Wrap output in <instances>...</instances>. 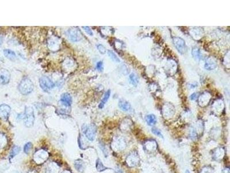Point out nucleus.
<instances>
[{"instance_id":"23","label":"nucleus","mask_w":230,"mask_h":173,"mask_svg":"<svg viewBox=\"0 0 230 173\" xmlns=\"http://www.w3.org/2000/svg\"><path fill=\"white\" fill-rule=\"evenodd\" d=\"M108 55L109 57L111 58V59L114 61L116 63H119L120 62V59L118 58V57L115 54V53L113 52L111 50H108Z\"/></svg>"},{"instance_id":"15","label":"nucleus","mask_w":230,"mask_h":173,"mask_svg":"<svg viewBox=\"0 0 230 173\" xmlns=\"http://www.w3.org/2000/svg\"><path fill=\"white\" fill-rule=\"evenodd\" d=\"M145 119L147 124L151 127H153L154 125H155L157 122V117L154 114H148L146 115L145 117Z\"/></svg>"},{"instance_id":"32","label":"nucleus","mask_w":230,"mask_h":173,"mask_svg":"<svg viewBox=\"0 0 230 173\" xmlns=\"http://www.w3.org/2000/svg\"><path fill=\"white\" fill-rule=\"evenodd\" d=\"M190 86V88H195V87L197 86V84H191V86Z\"/></svg>"},{"instance_id":"21","label":"nucleus","mask_w":230,"mask_h":173,"mask_svg":"<svg viewBox=\"0 0 230 173\" xmlns=\"http://www.w3.org/2000/svg\"><path fill=\"white\" fill-rule=\"evenodd\" d=\"M96 167L97 170L98 172H104V171L108 169V168H107L106 167H105L103 164L102 162H101V160L100 159H97V160H96Z\"/></svg>"},{"instance_id":"17","label":"nucleus","mask_w":230,"mask_h":173,"mask_svg":"<svg viewBox=\"0 0 230 173\" xmlns=\"http://www.w3.org/2000/svg\"><path fill=\"white\" fill-rule=\"evenodd\" d=\"M110 96H111V90L109 89L105 93L103 98L102 99V100L101 101V102L100 103L99 105V109H102L104 107L105 103L108 102V99H109Z\"/></svg>"},{"instance_id":"10","label":"nucleus","mask_w":230,"mask_h":173,"mask_svg":"<svg viewBox=\"0 0 230 173\" xmlns=\"http://www.w3.org/2000/svg\"><path fill=\"white\" fill-rule=\"evenodd\" d=\"M60 102L62 104L66 107H70L72 104V96L69 93H64L61 95Z\"/></svg>"},{"instance_id":"35","label":"nucleus","mask_w":230,"mask_h":173,"mask_svg":"<svg viewBox=\"0 0 230 173\" xmlns=\"http://www.w3.org/2000/svg\"><path fill=\"white\" fill-rule=\"evenodd\" d=\"M185 173H190V172H189V170H187V171H186V172H185Z\"/></svg>"},{"instance_id":"34","label":"nucleus","mask_w":230,"mask_h":173,"mask_svg":"<svg viewBox=\"0 0 230 173\" xmlns=\"http://www.w3.org/2000/svg\"><path fill=\"white\" fill-rule=\"evenodd\" d=\"M62 173H71L70 172H68V171H65V172H62Z\"/></svg>"},{"instance_id":"25","label":"nucleus","mask_w":230,"mask_h":173,"mask_svg":"<svg viewBox=\"0 0 230 173\" xmlns=\"http://www.w3.org/2000/svg\"><path fill=\"white\" fill-rule=\"evenodd\" d=\"M151 132L154 134H155V135H157V136L158 137H162V138H163V134H162V133H161V132H160V130L158 129V128H155V127H153L152 128H151Z\"/></svg>"},{"instance_id":"31","label":"nucleus","mask_w":230,"mask_h":173,"mask_svg":"<svg viewBox=\"0 0 230 173\" xmlns=\"http://www.w3.org/2000/svg\"><path fill=\"white\" fill-rule=\"evenodd\" d=\"M222 173H230V170L229 168H226L223 170Z\"/></svg>"},{"instance_id":"1","label":"nucleus","mask_w":230,"mask_h":173,"mask_svg":"<svg viewBox=\"0 0 230 173\" xmlns=\"http://www.w3.org/2000/svg\"><path fill=\"white\" fill-rule=\"evenodd\" d=\"M34 85L32 81L27 77H24L21 80L18 87L19 92L23 95H27L31 94Z\"/></svg>"},{"instance_id":"18","label":"nucleus","mask_w":230,"mask_h":173,"mask_svg":"<svg viewBox=\"0 0 230 173\" xmlns=\"http://www.w3.org/2000/svg\"><path fill=\"white\" fill-rule=\"evenodd\" d=\"M192 54L194 58L197 61H200L202 58V54L201 53L200 50L197 47L193 48L192 50Z\"/></svg>"},{"instance_id":"26","label":"nucleus","mask_w":230,"mask_h":173,"mask_svg":"<svg viewBox=\"0 0 230 173\" xmlns=\"http://www.w3.org/2000/svg\"><path fill=\"white\" fill-rule=\"evenodd\" d=\"M97 49H98V50L99 51V52L101 54H104L106 53V49H105V47L103 45L99 44L97 45Z\"/></svg>"},{"instance_id":"11","label":"nucleus","mask_w":230,"mask_h":173,"mask_svg":"<svg viewBox=\"0 0 230 173\" xmlns=\"http://www.w3.org/2000/svg\"><path fill=\"white\" fill-rule=\"evenodd\" d=\"M217 66V62L214 58L210 57L207 58L205 64L204 68L207 71H212L215 69Z\"/></svg>"},{"instance_id":"6","label":"nucleus","mask_w":230,"mask_h":173,"mask_svg":"<svg viewBox=\"0 0 230 173\" xmlns=\"http://www.w3.org/2000/svg\"><path fill=\"white\" fill-rule=\"evenodd\" d=\"M68 36L72 42H77L81 40L82 34L78 29H70L68 31Z\"/></svg>"},{"instance_id":"29","label":"nucleus","mask_w":230,"mask_h":173,"mask_svg":"<svg viewBox=\"0 0 230 173\" xmlns=\"http://www.w3.org/2000/svg\"><path fill=\"white\" fill-rule=\"evenodd\" d=\"M100 148L101 149H102V152H103L104 154L105 155V157H107V156H108V151H107V150H106V149L105 148V146H104V145H101V144Z\"/></svg>"},{"instance_id":"28","label":"nucleus","mask_w":230,"mask_h":173,"mask_svg":"<svg viewBox=\"0 0 230 173\" xmlns=\"http://www.w3.org/2000/svg\"><path fill=\"white\" fill-rule=\"evenodd\" d=\"M82 29H84L85 30V31L86 32V33H87V34H89V35H91V36H92V35H93V32H92V29H90V28L89 27H88V26H85V27H82Z\"/></svg>"},{"instance_id":"16","label":"nucleus","mask_w":230,"mask_h":173,"mask_svg":"<svg viewBox=\"0 0 230 173\" xmlns=\"http://www.w3.org/2000/svg\"><path fill=\"white\" fill-rule=\"evenodd\" d=\"M144 147L148 151H155L157 147V144L154 140H150L146 143V144H144Z\"/></svg>"},{"instance_id":"24","label":"nucleus","mask_w":230,"mask_h":173,"mask_svg":"<svg viewBox=\"0 0 230 173\" xmlns=\"http://www.w3.org/2000/svg\"><path fill=\"white\" fill-rule=\"evenodd\" d=\"M32 148V144L31 142H28L27 144L24 145V152L26 154H28L29 153V151H31V149Z\"/></svg>"},{"instance_id":"14","label":"nucleus","mask_w":230,"mask_h":173,"mask_svg":"<svg viewBox=\"0 0 230 173\" xmlns=\"http://www.w3.org/2000/svg\"><path fill=\"white\" fill-rule=\"evenodd\" d=\"M119 108L124 112H129L131 109V106L128 102L124 99H120L119 102Z\"/></svg>"},{"instance_id":"22","label":"nucleus","mask_w":230,"mask_h":173,"mask_svg":"<svg viewBox=\"0 0 230 173\" xmlns=\"http://www.w3.org/2000/svg\"><path fill=\"white\" fill-rule=\"evenodd\" d=\"M20 151V148L18 146L15 145L14 146L12 149V151L10 153V155H9V158L12 159L14 158L15 156H16L17 155H18L19 154Z\"/></svg>"},{"instance_id":"13","label":"nucleus","mask_w":230,"mask_h":173,"mask_svg":"<svg viewBox=\"0 0 230 173\" xmlns=\"http://www.w3.org/2000/svg\"><path fill=\"white\" fill-rule=\"evenodd\" d=\"M75 169L80 173H83L85 169V165L84 161L81 159H77L74 162Z\"/></svg>"},{"instance_id":"19","label":"nucleus","mask_w":230,"mask_h":173,"mask_svg":"<svg viewBox=\"0 0 230 173\" xmlns=\"http://www.w3.org/2000/svg\"><path fill=\"white\" fill-rule=\"evenodd\" d=\"M4 56L11 60H14L16 58V54L13 51L9 49H5L4 50Z\"/></svg>"},{"instance_id":"12","label":"nucleus","mask_w":230,"mask_h":173,"mask_svg":"<svg viewBox=\"0 0 230 173\" xmlns=\"http://www.w3.org/2000/svg\"><path fill=\"white\" fill-rule=\"evenodd\" d=\"M11 107L5 104H3L0 105V115L1 117L4 118H8L10 112H11Z\"/></svg>"},{"instance_id":"30","label":"nucleus","mask_w":230,"mask_h":173,"mask_svg":"<svg viewBox=\"0 0 230 173\" xmlns=\"http://www.w3.org/2000/svg\"><path fill=\"white\" fill-rule=\"evenodd\" d=\"M197 93H193L192 94L190 97V99L191 101H195L197 98Z\"/></svg>"},{"instance_id":"7","label":"nucleus","mask_w":230,"mask_h":173,"mask_svg":"<svg viewBox=\"0 0 230 173\" xmlns=\"http://www.w3.org/2000/svg\"><path fill=\"white\" fill-rule=\"evenodd\" d=\"M139 158L138 154L136 152H133L127 157L126 162L129 167H135L139 163Z\"/></svg>"},{"instance_id":"33","label":"nucleus","mask_w":230,"mask_h":173,"mask_svg":"<svg viewBox=\"0 0 230 173\" xmlns=\"http://www.w3.org/2000/svg\"><path fill=\"white\" fill-rule=\"evenodd\" d=\"M3 43V38L0 36V46H1V44Z\"/></svg>"},{"instance_id":"9","label":"nucleus","mask_w":230,"mask_h":173,"mask_svg":"<svg viewBox=\"0 0 230 173\" xmlns=\"http://www.w3.org/2000/svg\"><path fill=\"white\" fill-rule=\"evenodd\" d=\"M48 157V153L44 150H39L34 155V160L38 164H41L44 162Z\"/></svg>"},{"instance_id":"2","label":"nucleus","mask_w":230,"mask_h":173,"mask_svg":"<svg viewBox=\"0 0 230 173\" xmlns=\"http://www.w3.org/2000/svg\"><path fill=\"white\" fill-rule=\"evenodd\" d=\"M35 121L34 111L32 107H26L24 116V125L27 128H31L33 125Z\"/></svg>"},{"instance_id":"27","label":"nucleus","mask_w":230,"mask_h":173,"mask_svg":"<svg viewBox=\"0 0 230 173\" xmlns=\"http://www.w3.org/2000/svg\"><path fill=\"white\" fill-rule=\"evenodd\" d=\"M96 69L99 71H100V72H102L103 71V70H104V65H103V62H102V61H99L97 63V65H96Z\"/></svg>"},{"instance_id":"5","label":"nucleus","mask_w":230,"mask_h":173,"mask_svg":"<svg viewBox=\"0 0 230 173\" xmlns=\"http://www.w3.org/2000/svg\"><path fill=\"white\" fill-rule=\"evenodd\" d=\"M39 84L44 91H47L54 88L55 86L53 81L48 77L43 76L39 79Z\"/></svg>"},{"instance_id":"4","label":"nucleus","mask_w":230,"mask_h":173,"mask_svg":"<svg viewBox=\"0 0 230 173\" xmlns=\"http://www.w3.org/2000/svg\"><path fill=\"white\" fill-rule=\"evenodd\" d=\"M173 43L178 50L181 54H184L187 51V47L185 41L180 37H174L172 39Z\"/></svg>"},{"instance_id":"20","label":"nucleus","mask_w":230,"mask_h":173,"mask_svg":"<svg viewBox=\"0 0 230 173\" xmlns=\"http://www.w3.org/2000/svg\"><path fill=\"white\" fill-rule=\"evenodd\" d=\"M129 81L130 83L133 86H136L139 83V79L138 76L135 73H131L129 76Z\"/></svg>"},{"instance_id":"8","label":"nucleus","mask_w":230,"mask_h":173,"mask_svg":"<svg viewBox=\"0 0 230 173\" xmlns=\"http://www.w3.org/2000/svg\"><path fill=\"white\" fill-rule=\"evenodd\" d=\"M11 73L9 71L4 68L0 69V84L5 85L9 83Z\"/></svg>"},{"instance_id":"3","label":"nucleus","mask_w":230,"mask_h":173,"mask_svg":"<svg viewBox=\"0 0 230 173\" xmlns=\"http://www.w3.org/2000/svg\"><path fill=\"white\" fill-rule=\"evenodd\" d=\"M83 132L89 141L92 142L95 139L97 128L94 124H90L89 126L85 125V127H83Z\"/></svg>"}]
</instances>
